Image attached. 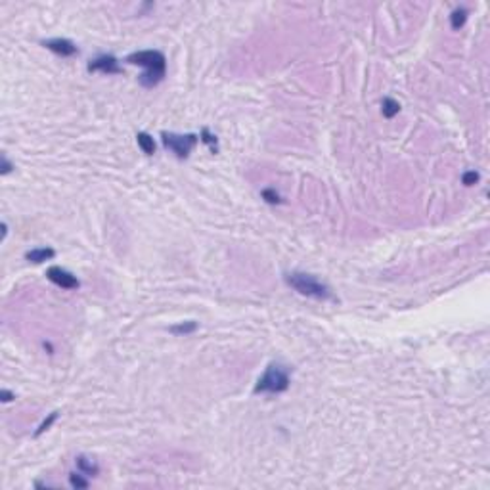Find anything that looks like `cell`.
<instances>
[{"mask_svg": "<svg viewBox=\"0 0 490 490\" xmlns=\"http://www.w3.org/2000/svg\"><path fill=\"white\" fill-rule=\"evenodd\" d=\"M12 399H14V395H12L10 390H6V389L2 390V400H4V402H10Z\"/></svg>", "mask_w": 490, "mask_h": 490, "instance_id": "20", "label": "cell"}, {"mask_svg": "<svg viewBox=\"0 0 490 490\" xmlns=\"http://www.w3.org/2000/svg\"><path fill=\"white\" fill-rule=\"evenodd\" d=\"M201 140H203V142H205V144H207V145H211V150H213V154H217V152H218L217 136H213V134H211V132H209V130H207V128H203V130H201Z\"/></svg>", "mask_w": 490, "mask_h": 490, "instance_id": "15", "label": "cell"}, {"mask_svg": "<svg viewBox=\"0 0 490 490\" xmlns=\"http://www.w3.org/2000/svg\"><path fill=\"white\" fill-rule=\"evenodd\" d=\"M465 19H467V10L456 8L454 12H452V16H450V23H452V27L454 29H460V27H463Z\"/></svg>", "mask_w": 490, "mask_h": 490, "instance_id": "13", "label": "cell"}, {"mask_svg": "<svg viewBox=\"0 0 490 490\" xmlns=\"http://www.w3.org/2000/svg\"><path fill=\"white\" fill-rule=\"evenodd\" d=\"M88 71H100V73H108V75H117L121 73V67H119V62L115 56H98L96 60H92L88 64Z\"/></svg>", "mask_w": 490, "mask_h": 490, "instance_id": "6", "label": "cell"}, {"mask_svg": "<svg viewBox=\"0 0 490 490\" xmlns=\"http://www.w3.org/2000/svg\"><path fill=\"white\" fill-rule=\"evenodd\" d=\"M136 142H138V145H140V150H142L145 155H154L155 154V142H154V138L150 136L148 132H138Z\"/></svg>", "mask_w": 490, "mask_h": 490, "instance_id": "10", "label": "cell"}, {"mask_svg": "<svg viewBox=\"0 0 490 490\" xmlns=\"http://www.w3.org/2000/svg\"><path fill=\"white\" fill-rule=\"evenodd\" d=\"M10 171H12V163L8 161V157L4 155V157H2V174H8Z\"/></svg>", "mask_w": 490, "mask_h": 490, "instance_id": "19", "label": "cell"}, {"mask_svg": "<svg viewBox=\"0 0 490 490\" xmlns=\"http://www.w3.org/2000/svg\"><path fill=\"white\" fill-rule=\"evenodd\" d=\"M161 140L167 150H171L178 159H186L191 154L193 145L198 144V134H174V132H161Z\"/></svg>", "mask_w": 490, "mask_h": 490, "instance_id": "4", "label": "cell"}, {"mask_svg": "<svg viewBox=\"0 0 490 490\" xmlns=\"http://www.w3.org/2000/svg\"><path fill=\"white\" fill-rule=\"evenodd\" d=\"M195 329H198L195 322H182L178 326L171 327V333H174V335H188V333H193Z\"/></svg>", "mask_w": 490, "mask_h": 490, "instance_id": "12", "label": "cell"}, {"mask_svg": "<svg viewBox=\"0 0 490 490\" xmlns=\"http://www.w3.org/2000/svg\"><path fill=\"white\" fill-rule=\"evenodd\" d=\"M128 64L132 65H142L145 67V71L140 75V84L145 88H154L159 82L163 81L165 69H167V60H165L163 52L159 50H140L134 52L127 58Z\"/></svg>", "mask_w": 490, "mask_h": 490, "instance_id": "1", "label": "cell"}, {"mask_svg": "<svg viewBox=\"0 0 490 490\" xmlns=\"http://www.w3.org/2000/svg\"><path fill=\"white\" fill-rule=\"evenodd\" d=\"M263 198L266 200V203H272V205H276V203H280V195L276 193L274 190H263Z\"/></svg>", "mask_w": 490, "mask_h": 490, "instance_id": "18", "label": "cell"}, {"mask_svg": "<svg viewBox=\"0 0 490 490\" xmlns=\"http://www.w3.org/2000/svg\"><path fill=\"white\" fill-rule=\"evenodd\" d=\"M381 111H383V117L393 119L395 115H399L400 104L397 100H393V98H383V102H381Z\"/></svg>", "mask_w": 490, "mask_h": 490, "instance_id": "11", "label": "cell"}, {"mask_svg": "<svg viewBox=\"0 0 490 490\" xmlns=\"http://www.w3.org/2000/svg\"><path fill=\"white\" fill-rule=\"evenodd\" d=\"M69 482H71L73 488H88V481L86 479H82V473H71V477H69Z\"/></svg>", "mask_w": 490, "mask_h": 490, "instance_id": "14", "label": "cell"}, {"mask_svg": "<svg viewBox=\"0 0 490 490\" xmlns=\"http://www.w3.org/2000/svg\"><path fill=\"white\" fill-rule=\"evenodd\" d=\"M477 180H479V173H475V171H467V173L462 176V182L465 184V186H473Z\"/></svg>", "mask_w": 490, "mask_h": 490, "instance_id": "17", "label": "cell"}, {"mask_svg": "<svg viewBox=\"0 0 490 490\" xmlns=\"http://www.w3.org/2000/svg\"><path fill=\"white\" fill-rule=\"evenodd\" d=\"M56 418H58V412H52V414H50V418H48V419H44V421H42V423H40V427H38V429H36L35 436H38V435H40V433H44L46 429H48V427L52 425V421H54Z\"/></svg>", "mask_w": 490, "mask_h": 490, "instance_id": "16", "label": "cell"}, {"mask_svg": "<svg viewBox=\"0 0 490 490\" xmlns=\"http://www.w3.org/2000/svg\"><path fill=\"white\" fill-rule=\"evenodd\" d=\"M46 278L52 281V283H56V285H60L62 289H77L81 285L79 280L71 272L64 270L62 266H50L46 270Z\"/></svg>", "mask_w": 490, "mask_h": 490, "instance_id": "5", "label": "cell"}, {"mask_svg": "<svg viewBox=\"0 0 490 490\" xmlns=\"http://www.w3.org/2000/svg\"><path fill=\"white\" fill-rule=\"evenodd\" d=\"M42 44L48 50H52V52H56V54L60 56H75L79 52L77 46L73 44L71 40H67V38H50V40H44Z\"/></svg>", "mask_w": 490, "mask_h": 490, "instance_id": "7", "label": "cell"}, {"mask_svg": "<svg viewBox=\"0 0 490 490\" xmlns=\"http://www.w3.org/2000/svg\"><path fill=\"white\" fill-rule=\"evenodd\" d=\"M289 387V370L283 364L274 362L266 368V372L259 377V381L255 385V395L259 393H270V395H278L283 393Z\"/></svg>", "mask_w": 490, "mask_h": 490, "instance_id": "3", "label": "cell"}, {"mask_svg": "<svg viewBox=\"0 0 490 490\" xmlns=\"http://www.w3.org/2000/svg\"><path fill=\"white\" fill-rule=\"evenodd\" d=\"M285 283L293 287L295 291H299L305 297H312V299L326 301L331 299V291L326 283L318 280L316 276L307 272H289L285 274Z\"/></svg>", "mask_w": 490, "mask_h": 490, "instance_id": "2", "label": "cell"}, {"mask_svg": "<svg viewBox=\"0 0 490 490\" xmlns=\"http://www.w3.org/2000/svg\"><path fill=\"white\" fill-rule=\"evenodd\" d=\"M56 251L50 249V247H36V249H31L25 253V259L31 261V263H44V261H50L54 259Z\"/></svg>", "mask_w": 490, "mask_h": 490, "instance_id": "8", "label": "cell"}, {"mask_svg": "<svg viewBox=\"0 0 490 490\" xmlns=\"http://www.w3.org/2000/svg\"><path fill=\"white\" fill-rule=\"evenodd\" d=\"M75 462H77V469H79L82 475H86V477H96L98 471H100L98 463L92 462L90 458H86V456H77Z\"/></svg>", "mask_w": 490, "mask_h": 490, "instance_id": "9", "label": "cell"}]
</instances>
